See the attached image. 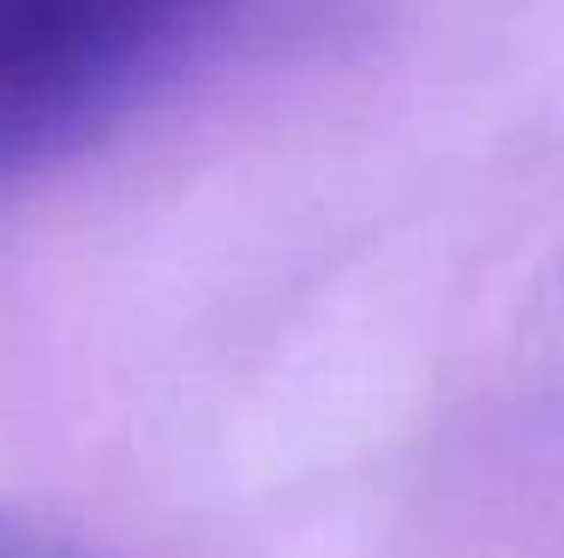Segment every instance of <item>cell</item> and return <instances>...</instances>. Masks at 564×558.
Masks as SVG:
<instances>
[{
    "mask_svg": "<svg viewBox=\"0 0 564 558\" xmlns=\"http://www.w3.org/2000/svg\"><path fill=\"white\" fill-rule=\"evenodd\" d=\"M271 12L276 0H0V180L90 151Z\"/></svg>",
    "mask_w": 564,
    "mask_h": 558,
    "instance_id": "cell-1",
    "label": "cell"
},
{
    "mask_svg": "<svg viewBox=\"0 0 564 558\" xmlns=\"http://www.w3.org/2000/svg\"><path fill=\"white\" fill-rule=\"evenodd\" d=\"M0 558H78V547H66L55 528H43L0 504Z\"/></svg>",
    "mask_w": 564,
    "mask_h": 558,
    "instance_id": "cell-2",
    "label": "cell"
}]
</instances>
